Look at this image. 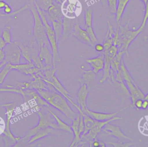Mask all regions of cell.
<instances>
[{
	"mask_svg": "<svg viewBox=\"0 0 148 147\" xmlns=\"http://www.w3.org/2000/svg\"><path fill=\"white\" fill-rule=\"evenodd\" d=\"M36 91L50 106L56 108L71 120L76 117L77 113L72 110L67 99L61 94L56 90L39 89Z\"/></svg>",
	"mask_w": 148,
	"mask_h": 147,
	"instance_id": "obj_1",
	"label": "cell"
},
{
	"mask_svg": "<svg viewBox=\"0 0 148 147\" xmlns=\"http://www.w3.org/2000/svg\"><path fill=\"white\" fill-rule=\"evenodd\" d=\"M36 113L39 117V120L38 124L34 128L28 131L27 134L23 138H21L14 145V147H21L28 146V142L29 138L34 135L37 131L40 129H43L47 127H51L58 130V126L54 117L51 115L49 109L45 113L41 110H38Z\"/></svg>",
	"mask_w": 148,
	"mask_h": 147,
	"instance_id": "obj_2",
	"label": "cell"
},
{
	"mask_svg": "<svg viewBox=\"0 0 148 147\" xmlns=\"http://www.w3.org/2000/svg\"><path fill=\"white\" fill-rule=\"evenodd\" d=\"M27 3L28 5V9L32 12L34 19L32 40L36 42L39 48L44 45H47L50 47L45 26L36 9L34 0H28Z\"/></svg>",
	"mask_w": 148,
	"mask_h": 147,
	"instance_id": "obj_3",
	"label": "cell"
},
{
	"mask_svg": "<svg viewBox=\"0 0 148 147\" xmlns=\"http://www.w3.org/2000/svg\"><path fill=\"white\" fill-rule=\"evenodd\" d=\"M130 21L129 20L125 25H122L120 23H118L119 35L117 46L119 51H124L127 55H128V49L130 45L143 30L139 27L138 29H135V27L132 29L130 28Z\"/></svg>",
	"mask_w": 148,
	"mask_h": 147,
	"instance_id": "obj_4",
	"label": "cell"
},
{
	"mask_svg": "<svg viewBox=\"0 0 148 147\" xmlns=\"http://www.w3.org/2000/svg\"><path fill=\"white\" fill-rule=\"evenodd\" d=\"M34 2L35 4L36 9L45 26L46 35H47L49 42L50 44V46L51 48V51L53 55V67H56L57 63L60 61V58L58 53V41L56 40V34L51 24H50L48 22L45 14L43 13V12L40 9V8L39 7L37 3L35 2V0H34Z\"/></svg>",
	"mask_w": 148,
	"mask_h": 147,
	"instance_id": "obj_5",
	"label": "cell"
},
{
	"mask_svg": "<svg viewBox=\"0 0 148 147\" xmlns=\"http://www.w3.org/2000/svg\"><path fill=\"white\" fill-rule=\"evenodd\" d=\"M121 119V117H120L116 115L112 119H109L108 120H105V121L95 120L92 127L90 129V130L86 134H85L84 136H83L81 138V141L77 145V146L82 145V146H83L86 144H89L90 146H91V144L92 141L97 138V136H98V135L102 132V128L107 123H111L112 121L119 120Z\"/></svg>",
	"mask_w": 148,
	"mask_h": 147,
	"instance_id": "obj_6",
	"label": "cell"
},
{
	"mask_svg": "<svg viewBox=\"0 0 148 147\" xmlns=\"http://www.w3.org/2000/svg\"><path fill=\"white\" fill-rule=\"evenodd\" d=\"M118 52L119 48L116 45H112L109 48L102 52L104 55V67L102 70V77L99 80L100 83H102L108 78H109L111 62Z\"/></svg>",
	"mask_w": 148,
	"mask_h": 147,
	"instance_id": "obj_7",
	"label": "cell"
},
{
	"mask_svg": "<svg viewBox=\"0 0 148 147\" xmlns=\"http://www.w3.org/2000/svg\"><path fill=\"white\" fill-rule=\"evenodd\" d=\"M3 50L5 53L4 60L6 63L9 62L12 64L20 63L22 56L21 52L15 41L11 44H6Z\"/></svg>",
	"mask_w": 148,
	"mask_h": 147,
	"instance_id": "obj_8",
	"label": "cell"
},
{
	"mask_svg": "<svg viewBox=\"0 0 148 147\" xmlns=\"http://www.w3.org/2000/svg\"><path fill=\"white\" fill-rule=\"evenodd\" d=\"M102 132H101L99 134L101 135H109L119 139V141H121L123 139H127L132 141V138L127 136L125 135L123 132L121 130L120 128L118 126H116L114 124H111L110 123H107L102 128Z\"/></svg>",
	"mask_w": 148,
	"mask_h": 147,
	"instance_id": "obj_9",
	"label": "cell"
},
{
	"mask_svg": "<svg viewBox=\"0 0 148 147\" xmlns=\"http://www.w3.org/2000/svg\"><path fill=\"white\" fill-rule=\"evenodd\" d=\"M84 29L88 33L92 43L94 45V44L97 42L98 39L93 28V12L91 8H88L84 11Z\"/></svg>",
	"mask_w": 148,
	"mask_h": 147,
	"instance_id": "obj_10",
	"label": "cell"
},
{
	"mask_svg": "<svg viewBox=\"0 0 148 147\" xmlns=\"http://www.w3.org/2000/svg\"><path fill=\"white\" fill-rule=\"evenodd\" d=\"M43 12L50 24L53 20H62L64 17V14L62 10V5L56 2L55 1L49 8L47 11Z\"/></svg>",
	"mask_w": 148,
	"mask_h": 147,
	"instance_id": "obj_11",
	"label": "cell"
},
{
	"mask_svg": "<svg viewBox=\"0 0 148 147\" xmlns=\"http://www.w3.org/2000/svg\"><path fill=\"white\" fill-rule=\"evenodd\" d=\"M16 103L15 102L13 103H9L8 105L5 107L6 109V121L5 123V130L2 131V134L4 135H6L8 137H11L14 139H20L21 137H15L10 131V123L11 119L13 116V113L16 109Z\"/></svg>",
	"mask_w": 148,
	"mask_h": 147,
	"instance_id": "obj_12",
	"label": "cell"
},
{
	"mask_svg": "<svg viewBox=\"0 0 148 147\" xmlns=\"http://www.w3.org/2000/svg\"><path fill=\"white\" fill-rule=\"evenodd\" d=\"M71 34L82 43L91 46H94L90 40L88 33L84 28H83L80 27L78 21L75 24Z\"/></svg>",
	"mask_w": 148,
	"mask_h": 147,
	"instance_id": "obj_13",
	"label": "cell"
},
{
	"mask_svg": "<svg viewBox=\"0 0 148 147\" xmlns=\"http://www.w3.org/2000/svg\"><path fill=\"white\" fill-rule=\"evenodd\" d=\"M124 83H125L130 94V99L131 100V105L130 106L134 107V106L135 102L138 99H143L145 98V94L138 87L136 83H133L129 81H124Z\"/></svg>",
	"mask_w": 148,
	"mask_h": 147,
	"instance_id": "obj_14",
	"label": "cell"
},
{
	"mask_svg": "<svg viewBox=\"0 0 148 147\" xmlns=\"http://www.w3.org/2000/svg\"><path fill=\"white\" fill-rule=\"evenodd\" d=\"M89 91L88 87L87 84H81L80 88L79 89L77 95L76 100L77 104L81 107L82 111L84 113L87 107V99Z\"/></svg>",
	"mask_w": 148,
	"mask_h": 147,
	"instance_id": "obj_15",
	"label": "cell"
},
{
	"mask_svg": "<svg viewBox=\"0 0 148 147\" xmlns=\"http://www.w3.org/2000/svg\"><path fill=\"white\" fill-rule=\"evenodd\" d=\"M130 106H126L121 110H119L116 112L114 113H102V112H94L92 110H90L88 108H87L84 113H86L88 114L90 117H91L94 120H97V121H105V120H108L109 119H112L116 115H117L119 113L121 112V111H123L125 109L129 107Z\"/></svg>",
	"mask_w": 148,
	"mask_h": 147,
	"instance_id": "obj_16",
	"label": "cell"
},
{
	"mask_svg": "<svg viewBox=\"0 0 148 147\" xmlns=\"http://www.w3.org/2000/svg\"><path fill=\"white\" fill-rule=\"evenodd\" d=\"M49 47L50 46L47 45H44L41 46L39 49L38 56L40 62L44 66L53 67V55Z\"/></svg>",
	"mask_w": 148,
	"mask_h": 147,
	"instance_id": "obj_17",
	"label": "cell"
},
{
	"mask_svg": "<svg viewBox=\"0 0 148 147\" xmlns=\"http://www.w3.org/2000/svg\"><path fill=\"white\" fill-rule=\"evenodd\" d=\"M78 21L76 19L71 18L64 16L62 18V35L61 41H64L70 34H71L75 24Z\"/></svg>",
	"mask_w": 148,
	"mask_h": 147,
	"instance_id": "obj_18",
	"label": "cell"
},
{
	"mask_svg": "<svg viewBox=\"0 0 148 147\" xmlns=\"http://www.w3.org/2000/svg\"><path fill=\"white\" fill-rule=\"evenodd\" d=\"M86 61L91 66L92 70L95 74L98 73L103 69L104 55L103 52L96 57L87 59Z\"/></svg>",
	"mask_w": 148,
	"mask_h": 147,
	"instance_id": "obj_19",
	"label": "cell"
},
{
	"mask_svg": "<svg viewBox=\"0 0 148 147\" xmlns=\"http://www.w3.org/2000/svg\"><path fill=\"white\" fill-rule=\"evenodd\" d=\"M58 133L57 129L53 128L51 127H47L43 129H40L37 131L34 135H33L29 139L28 142V145L35 142L36 141H38L40 139H42L51 134H56Z\"/></svg>",
	"mask_w": 148,
	"mask_h": 147,
	"instance_id": "obj_20",
	"label": "cell"
},
{
	"mask_svg": "<svg viewBox=\"0 0 148 147\" xmlns=\"http://www.w3.org/2000/svg\"><path fill=\"white\" fill-rule=\"evenodd\" d=\"M27 9H28V5L27 3H26L23 7L20 8L18 10L12 12L11 13L9 14V15L5 14L3 13L2 14H0V34H1V31H2V29L3 28V27L5 26H6V24L10 21L12 16H15V15H17L18 13H19Z\"/></svg>",
	"mask_w": 148,
	"mask_h": 147,
	"instance_id": "obj_21",
	"label": "cell"
},
{
	"mask_svg": "<svg viewBox=\"0 0 148 147\" xmlns=\"http://www.w3.org/2000/svg\"><path fill=\"white\" fill-rule=\"evenodd\" d=\"M80 120V114L77 113L76 117L73 119L72 121V123L71 126V128L74 135V138L73 139L72 142L71 143L70 147L76 146L81 141V135L79 132V124Z\"/></svg>",
	"mask_w": 148,
	"mask_h": 147,
	"instance_id": "obj_22",
	"label": "cell"
},
{
	"mask_svg": "<svg viewBox=\"0 0 148 147\" xmlns=\"http://www.w3.org/2000/svg\"><path fill=\"white\" fill-rule=\"evenodd\" d=\"M28 88L35 90L49 89L47 87V83H45L40 76L35 77L33 78V80L28 81Z\"/></svg>",
	"mask_w": 148,
	"mask_h": 147,
	"instance_id": "obj_23",
	"label": "cell"
},
{
	"mask_svg": "<svg viewBox=\"0 0 148 147\" xmlns=\"http://www.w3.org/2000/svg\"><path fill=\"white\" fill-rule=\"evenodd\" d=\"M108 30L106 33L105 36L104 37V40L103 42V45L104 46V51L109 48L113 44V37L114 33L113 30V26L110 23V22L108 20Z\"/></svg>",
	"mask_w": 148,
	"mask_h": 147,
	"instance_id": "obj_24",
	"label": "cell"
},
{
	"mask_svg": "<svg viewBox=\"0 0 148 147\" xmlns=\"http://www.w3.org/2000/svg\"><path fill=\"white\" fill-rule=\"evenodd\" d=\"M130 1V0H117L115 13L116 21L117 24L120 23Z\"/></svg>",
	"mask_w": 148,
	"mask_h": 147,
	"instance_id": "obj_25",
	"label": "cell"
},
{
	"mask_svg": "<svg viewBox=\"0 0 148 147\" xmlns=\"http://www.w3.org/2000/svg\"><path fill=\"white\" fill-rule=\"evenodd\" d=\"M83 74L82 75L80 78H79V80L81 84H86L88 87V85L92 84L93 81H94L95 78V74L92 71V69L83 70Z\"/></svg>",
	"mask_w": 148,
	"mask_h": 147,
	"instance_id": "obj_26",
	"label": "cell"
},
{
	"mask_svg": "<svg viewBox=\"0 0 148 147\" xmlns=\"http://www.w3.org/2000/svg\"><path fill=\"white\" fill-rule=\"evenodd\" d=\"M49 111L50 112L51 115L54 117L55 119L57 124L58 126V130H60L62 131H64L66 132H69L70 133H73L71 126L66 123H65L64 121H62L57 114H56L52 110L49 109Z\"/></svg>",
	"mask_w": 148,
	"mask_h": 147,
	"instance_id": "obj_27",
	"label": "cell"
},
{
	"mask_svg": "<svg viewBox=\"0 0 148 147\" xmlns=\"http://www.w3.org/2000/svg\"><path fill=\"white\" fill-rule=\"evenodd\" d=\"M50 24L55 33L56 40L58 42L62 35V20H53Z\"/></svg>",
	"mask_w": 148,
	"mask_h": 147,
	"instance_id": "obj_28",
	"label": "cell"
},
{
	"mask_svg": "<svg viewBox=\"0 0 148 147\" xmlns=\"http://www.w3.org/2000/svg\"><path fill=\"white\" fill-rule=\"evenodd\" d=\"M82 115L83 116V123H84V129L83 133L81 136V138L88 132L90 129L92 127L95 121L91 117H90L88 114L86 113H84Z\"/></svg>",
	"mask_w": 148,
	"mask_h": 147,
	"instance_id": "obj_29",
	"label": "cell"
},
{
	"mask_svg": "<svg viewBox=\"0 0 148 147\" xmlns=\"http://www.w3.org/2000/svg\"><path fill=\"white\" fill-rule=\"evenodd\" d=\"M1 35L6 42V44H9L12 42V33H11V27L9 25L5 26L2 29Z\"/></svg>",
	"mask_w": 148,
	"mask_h": 147,
	"instance_id": "obj_30",
	"label": "cell"
},
{
	"mask_svg": "<svg viewBox=\"0 0 148 147\" xmlns=\"http://www.w3.org/2000/svg\"><path fill=\"white\" fill-rule=\"evenodd\" d=\"M12 70V64L9 62L6 63V64L0 70V86L3 83L5 78Z\"/></svg>",
	"mask_w": 148,
	"mask_h": 147,
	"instance_id": "obj_31",
	"label": "cell"
},
{
	"mask_svg": "<svg viewBox=\"0 0 148 147\" xmlns=\"http://www.w3.org/2000/svg\"><path fill=\"white\" fill-rule=\"evenodd\" d=\"M35 66V64H34L33 62H31V63H18V64H12V70H16L20 73H22L23 74L25 73V72L26 71V70L30 68L31 67H34Z\"/></svg>",
	"mask_w": 148,
	"mask_h": 147,
	"instance_id": "obj_32",
	"label": "cell"
},
{
	"mask_svg": "<svg viewBox=\"0 0 148 147\" xmlns=\"http://www.w3.org/2000/svg\"><path fill=\"white\" fill-rule=\"evenodd\" d=\"M35 1L42 10L47 11L54 0H35Z\"/></svg>",
	"mask_w": 148,
	"mask_h": 147,
	"instance_id": "obj_33",
	"label": "cell"
},
{
	"mask_svg": "<svg viewBox=\"0 0 148 147\" xmlns=\"http://www.w3.org/2000/svg\"><path fill=\"white\" fill-rule=\"evenodd\" d=\"M3 139L5 142V146H13V145L19 140L17 139L12 138L6 135H4Z\"/></svg>",
	"mask_w": 148,
	"mask_h": 147,
	"instance_id": "obj_34",
	"label": "cell"
},
{
	"mask_svg": "<svg viewBox=\"0 0 148 147\" xmlns=\"http://www.w3.org/2000/svg\"><path fill=\"white\" fill-rule=\"evenodd\" d=\"M145 13H144V16H143V18L142 21V23L139 27V28H140L141 29H143L144 27L146 26V23L148 19V1L146 2V3L145 5Z\"/></svg>",
	"mask_w": 148,
	"mask_h": 147,
	"instance_id": "obj_35",
	"label": "cell"
},
{
	"mask_svg": "<svg viewBox=\"0 0 148 147\" xmlns=\"http://www.w3.org/2000/svg\"><path fill=\"white\" fill-rule=\"evenodd\" d=\"M117 0H107L109 11L112 14H115Z\"/></svg>",
	"mask_w": 148,
	"mask_h": 147,
	"instance_id": "obj_36",
	"label": "cell"
},
{
	"mask_svg": "<svg viewBox=\"0 0 148 147\" xmlns=\"http://www.w3.org/2000/svg\"><path fill=\"white\" fill-rule=\"evenodd\" d=\"M109 144L112 145L114 147H129L132 146L133 144L131 142L124 143L121 141H119L118 142H108Z\"/></svg>",
	"mask_w": 148,
	"mask_h": 147,
	"instance_id": "obj_37",
	"label": "cell"
},
{
	"mask_svg": "<svg viewBox=\"0 0 148 147\" xmlns=\"http://www.w3.org/2000/svg\"><path fill=\"white\" fill-rule=\"evenodd\" d=\"M91 146L93 147H105L106 145L105 143L102 141H99L97 139V138L95 139L92 141L91 144Z\"/></svg>",
	"mask_w": 148,
	"mask_h": 147,
	"instance_id": "obj_38",
	"label": "cell"
},
{
	"mask_svg": "<svg viewBox=\"0 0 148 147\" xmlns=\"http://www.w3.org/2000/svg\"><path fill=\"white\" fill-rule=\"evenodd\" d=\"M84 129V123H83V116L82 114H80V120H79V132L81 136L83 133Z\"/></svg>",
	"mask_w": 148,
	"mask_h": 147,
	"instance_id": "obj_39",
	"label": "cell"
},
{
	"mask_svg": "<svg viewBox=\"0 0 148 147\" xmlns=\"http://www.w3.org/2000/svg\"><path fill=\"white\" fill-rule=\"evenodd\" d=\"M94 49L95 50L98 52H102L104 51V46L103 45V44H99V43H97L94 46Z\"/></svg>",
	"mask_w": 148,
	"mask_h": 147,
	"instance_id": "obj_40",
	"label": "cell"
},
{
	"mask_svg": "<svg viewBox=\"0 0 148 147\" xmlns=\"http://www.w3.org/2000/svg\"><path fill=\"white\" fill-rule=\"evenodd\" d=\"M143 99H138L134 103V107H135L137 110H139L142 109V105Z\"/></svg>",
	"mask_w": 148,
	"mask_h": 147,
	"instance_id": "obj_41",
	"label": "cell"
},
{
	"mask_svg": "<svg viewBox=\"0 0 148 147\" xmlns=\"http://www.w3.org/2000/svg\"><path fill=\"white\" fill-rule=\"evenodd\" d=\"M12 7L10 6L9 4L6 3V5H5V8L3 9V13L5 14H7L9 15L10 13H11L12 12Z\"/></svg>",
	"mask_w": 148,
	"mask_h": 147,
	"instance_id": "obj_42",
	"label": "cell"
},
{
	"mask_svg": "<svg viewBox=\"0 0 148 147\" xmlns=\"http://www.w3.org/2000/svg\"><path fill=\"white\" fill-rule=\"evenodd\" d=\"M5 59V53L3 49H0V63H2Z\"/></svg>",
	"mask_w": 148,
	"mask_h": 147,
	"instance_id": "obj_43",
	"label": "cell"
},
{
	"mask_svg": "<svg viewBox=\"0 0 148 147\" xmlns=\"http://www.w3.org/2000/svg\"><path fill=\"white\" fill-rule=\"evenodd\" d=\"M148 107V100L143 99V102H142V109H146Z\"/></svg>",
	"mask_w": 148,
	"mask_h": 147,
	"instance_id": "obj_44",
	"label": "cell"
},
{
	"mask_svg": "<svg viewBox=\"0 0 148 147\" xmlns=\"http://www.w3.org/2000/svg\"><path fill=\"white\" fill-rule=\"evenodd\" d=\"M6 45V42H5V41L3 40V39L2 38V37H1V35L0 34V49H3V48H5V46Z\"/></svg>",
	"mask_w": 148,
	"mask_h": 147,
	"instance_id": "obj_45",
	"label": "cell"
},
{
	"mask_svg": "<svg viewBox=\"0 0 148 147\" xmlns=\"http://www.w3.org/2000/svg\"><path fill=\"white\" fill-rule=\"evenodd\" d=\"M6 2L4 1V0H2V1H0V10H2L3 9V8H5V5H6Z\"/></svg>",
	"mask_w": 148,
	"mask_h": 147,
	"instance_id": "obj_46",
	"label": "cell"
},
{
	"mask_svg": "<svg viewBox=\"0 0 148 147\" xmlns=\"http://www.w3.org/2000/svg\"><path fill=\"white\" fill-rule=\"evenodd\" d=\"M56 2H57V3H60V4H61V5H63L64 3H65V1L66 0H54Z\"/></svg>",
	"mask_w": 148,
	"mask_h": 147,
	"instance_id": "obj_47",
	"label": "cell"
},
{
	"mask_svg": "<svg viewBox=\"0 0 148 147\" xmlns=\"http://www.w3.org/2000/svg\"><path fill=\"white\" fill-rule=\"evenodd\" d=\"M141 1H142L143 2V3H144V5H145L146 3V2H147V1L148 0H140Z\"/></svg>",
	"mask_w": 148,
	"mask_h": 147,
	"instance_id": "obj_48",
	"label": "cell"
},
{
	"mask_svg": "<svg viewBox=\"0 0 148 147\" xmlns=\"http://www.w3.org/2000/svg\"><path fill=\"white\" fill-rule=\"evenodd\" d=\"M144 99L148 100V93H147L146 95H145V98H144Z\"/></svg>",
	"mask_w": 148,
	"mask_h": 147,
	"instance_id": "obj_49",
	"label": "cell"
},
{
	"mask_svg": "<svg viewBox=\"0 0 148 147\" xmlns=\"http://www.w3.org/2000/svg\"><path fill=\"white\" fill-rule=\"evenodd\" d=\"M0 1H2V0H0ZM2 13H3L2 12H1V10H0V14H2Z\"/></svg>",
	"mask_w": 148,
	"mask_h": 147,
	"instance_id": "obj_50",
	"label": "cell"
},
{
	"mask_svg": "<svg viewBox=\"0 0 148 147\" xmlns=\"http://www.w3.org/2000/svg\"><path fill=\"white\" fill-rule=\"evenodd\" d=\"M147 20H148V19H147Z\"/></svg>",
	"mask_w": 148,
	"mask_h": 147,
	"instance_id": "obj_51",
	"label": "cell"
}]
</instances>
